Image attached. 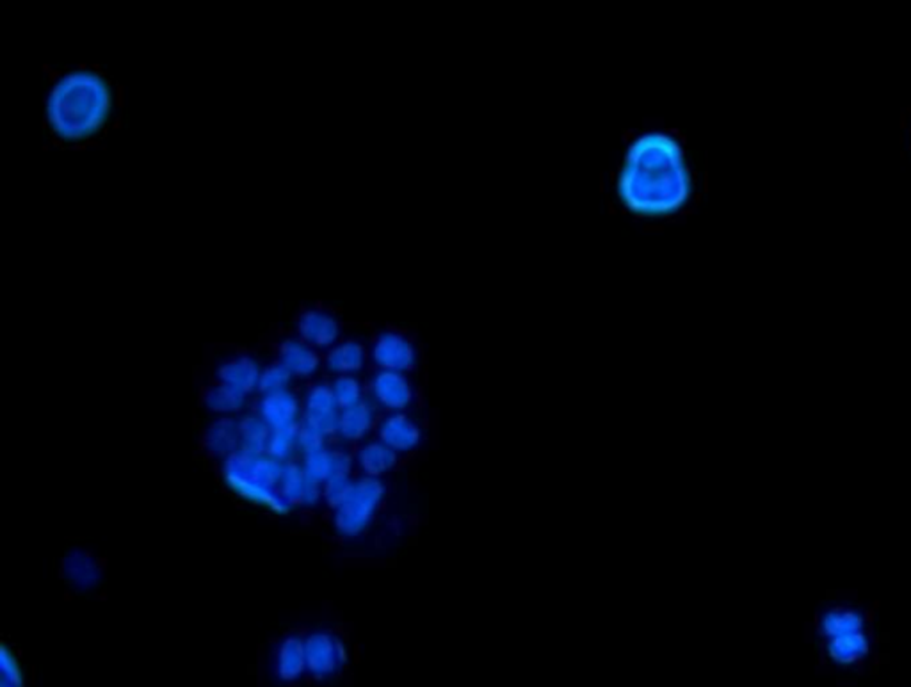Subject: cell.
Here are the masks:
<instances>
[{
  "mask_svg": "<svg viewBox=\"0 0 911 687\" xmlns=\"http://www.w3.org/2000/svg\"><path fill=\"white\" fill-rule=\"evenodd\" d=\"M328 444H330V438L324 437L323 433L299 424L298 449L301 456L323 451L326 447H330Z\"/></svg>",
  "mask_w": 911,
  "mask_h": 687,
  "instance_id": "obj_32",
  "label": "cell"
},
{
  "mask_svg": "<svg viewBox=\"0 0 911 687\" xmlns=\"http://www.w3.org/2000/svg\"><path fill=\"white\" fill-rule=\"evenodd\" d=\"M255 413L271 429L289 428V426L301 424L303 405H301V399L296 396V392L287 388L280 392L260 394Z\"/></svg>",
  "mask_w": 911,
  "mask_h": 687,
  "instance_id": "obj_11",
  "label": "cell"
},
{
  "mask_svg": "<svg viewBox=\"0 0 911 687\" xmlns=\"http://www.w3.org/2000/svg\"><path fill=\"white\" fill-rule=\"evenodd\" d=\"M113 82L91 66L59 73L45 97V120L52 138L63 145H82L98 138L113 122Z\"/></svg>",
  "mask_w": 911,
  "mask_h": 687,
  "instance_id": "obj_2",
  "label": "cell"
},
{
  "mask_svg": "<svg viewBox=\"0 0 911 687\" xmlns=\"http://www.w3.org/2000/svg\"><path fill=\"white\" fill-rule=\"evenodd\" d=\"M273 429L258 417L257 413H246L239 419V437H241L242 453L260 454L267 453V444Z\"/></svg>",
  "mask_w": 911,
  "mask_h": 687,
  "instance_id": "obj_22",
  "label": "cell"
},
{
  "mask_svg": "<svg viewBox=\"0 0 911 687\" xmlns=\"http://www.w3.org/2000/svg\"><path fill=\"white\" fill-rule=\"evenodd\" d=\"M221 476H223V483H225L226 488L244 502L260 506L264 510L271 511L273 515H278V517H285V515H289L294 510L291 504L283 499L278 490H271V488H266V486L253 483L250 479L232 476V474H221Z\"/></svg>",
  "mask_w": 911,
  "mask_h": 687,
  "instance_id": "obj_14",
  "label": "cell"
},
{
  "mask_svg": "<svg viewBox=\"0 0 911 687\" xmlns=\"http://www.w3.org/2000/svg\"><path fill=\"white\" fill-rule=\"evenodd\" d=\"M369 399L378 410L406 412L415 401V388L404 372L376 371L369 381Z\"/></svg>",
  "mask_w": 911,
  "mask_h": 687,
  "instance_id": "obj_7",
  "label": "cell"
},
{
  "mask_svg": "<svg viewBox=\"0 0 911 687\" xmlns=\"http://www.w3.org/2000/svg\"><path fill=\"white\" fill-rule=\"evenodd\" d=\"M246 401H248L246 394H242L228 385H223L219 381L205 388L202 396L203 406L216 417L239 415L246 408Z\"/></svg>",
  "mask_w": 911,
  "mask_h": 687,
  "instance_id": "obj_21",
  "label": "cell"
},
{
  "mask_svg": "<svg viewBox=\"0 0 911 687\" xmlns=\"http://www.w3.org/2000/svg\"><path fill=\"white\" fill-rule=\"evenodd\" d=\"M260 372L262 367L253 356L235 355L218 365L216 380L250 396L253 392H258Z\"/></svg>",
  "mask_w": 911,
  "mask_h": 687,
  "instance_id": "obj_15",
  "label": "cell"
},
{
  "mask_svg": "<svg viewBox=\"0 0 911 687\" xmlns=\"http://www.w3.org/2000/svg\"><path fill=\"white\" fill-rule=\"evenodd\" d=\"M387 497V486L383 479L356 477L355 485L342 504L331 515V526L340 538L355 540L371 527L379 508Z\"/></svg>",
  "mask_w": 911,
  "mask_h": 687,
  "instance_id": "obj_3",
  "label": "cell"
},
{
  "mask_svg": "<svg viewBox=\"0 0 911 687\" xmlns=\"http://www.w3.org/2000/svg\"><path fill=\"white\" fill-rule=\"evenodd\" d=\"M867 650H869V641L862 631L849 632V634H842L837 638H830V643H828L831 659L840 664L856 663L858 659H862L863 655L867 654Z\"/></svg>",
  "mask_w": 911,
  "mask_h": 687,
  "instance_id": "obj_23",
  "label": "cell"
},
{
  "mask_svg": "<svg viewBox=\"0 0 911 687\" xmlns=\"http://www.w3.org/2000/svg\"><path fill=\"white\" fill-rule=\"evenodd\" d=\"M291 372L287 371L280 362L262 367L260 380H258V392L260 394H271V392H280L291 388Z\"/></svg>",
  "mask_w": 911,
  "mask_h": 687,
  "instance_id": "obj_28",
  "label": "cell"
},
{
  "mask_svg": "<svg viewBox=\"0 0 911 687\" xmlns=\"http://www.w3.org/2000/svg\"><path fill=\"white\" fill-rule=\"evenodd\" d=\"M298 437L299 424L289 428L273 429L267 444V456L282 463L296 460V454H299Z\"/></svg>",
  "mask_w": 911,
  "mask_h": 687,
  "instance_id": "obj_24",
  "label": "cell"
},
{
  "mask_svg": "<svg viewBox=\"0 0 911 687\" xmlns=\"http://www.w3.org/2000/svg\"><path fill=\"white\" fill-rule=\"evenodd\" d=\"M376 438L388 445L394 453L403 456L419 449L424 442V431L410 413H385L379 417Z\"/></svg>",
  "mask_w": 911,
  "mask_h": 687,
  "instance_id": "obj_9",
  "label": "cell"
},
{
  "mask_svg": "<svg viewBox=\"0 0 911 687\" xmlns=\"http://www.w3.org/2000/svg\"><path fill=\"white\" fill-rule=\"evenodd\" d=\"M321 502H324V485L319 483V481H314V479H307V485H305V492H303V497H301V506L299 508H305V510H312V508H317Z\"/></svg>",
  "mask_w": 911,
  "mask_h": 687,
  "instance_id": "obj_34",
  "label": "cell"
},
{
  "mask_svg": "<svg viewBox=\"0 0 911 687\" xmlns=\"http://www.w3.org/2000/svg\"><path fill=\"white\" fill-rule=\"evenodd\" d=\"M283 469H285V463L275 460L267 454L255 456V454L237 451L230 458L221 461V474L244 477L257 485L271 488V490H278L280 481H282Z\"/></svg>",
  "mask_w": 911,
  "mask_h": 687,
  "instance_id": "obj_8",
  "label": "cell"
},
{
  "mask_svg": "<svg viewBox=\"0 0 911 687\" xmlns=\"http://www.w3.org/2000/svg\"><path fill=\"white\" fill-rule=\"evenodd\" d=\"M863 627L862 616L849 609H835L824 616L821 631L828 638H837L849 632H860Z\"/></svg>",
  "mask_w": 911,
  "mask_h": 687,
  "instance_id": "obj_26",
  "label": "cell"
},
{
  "mask_svg": "<svg viewBox=\"0 0 911 687\" xmlns=\"http://www.w3.org/2000/svg\"><path fill=\"white\" fill-rule=\"evenodd\" d=\"M2 687H15V686H11V684H6V682H2Z\"/></svg>",
  "mask_w": 911,
  "mask_h": 687,
  "instance_id": "obj_35",
  "label": "cell"
},
{
  "mask_svg": "<svg viewBox=\"0 0 911 687\" xmlns=\"http://www.w3.org/2000/svg\"><path fill=\"white\" fill-rule=\"evenodd\" d=\"M280 364L291 372L292 378L296 380H310L321 369L323 365V356L317 349L308 346L307 342L291 337L280 342L278 346V360Z\"/></svg>",
  "mask_w": 911,
  "mask_h": 687,
  "instance_id": "obj_13",
  "label": "cell"
},
{
  "mask_svg": "<svg viewBox=\"0 0 911 687\" xmlns=\"http://www.w3.org/2000/svg\"><path fill=\"white\" fill-rule=\"evenodd\" d=\"M330 451L331 474L333 477H353L356 469L355 454L346 449L344 445H333L328 447Z\"/></svg>",
  "mask_w": 911,
  "mask_h": 687,
  "instance_id": "obj_30",
  "label": "cell"
},
{
  "mask_svg": "<svg viewBox=\"0 0 911 687\" xmlns=\"http://www.w3.org/2000/svg\"><path fill=\"white\" fill-rule=\"evenodd\" d=\"M616 189L621 203L637 216L662 218L686 207L693 177L686 152L668 132H646L630 143Z\"/></svg>",
  "mask_w": 911,
  "mask_h": 687,
  "instance_id": "obj_1",
  "label": "cell"
},
{
  "mask_svg": "<svg viewBox=\"0 0 911 687\" xmlns=\"http://www.w3.org/2000/svg\"><path fill=\"white\" fill-rule=\"evenodd\" d=\"M298 339L321 351L333 348L340 342L342 326L337 316L326 308L312 307L303 310L296 321Z\"/></svg>",
  "mask_w": 911,
  "mask_h": 687,
  "instance_id": "obj_10",
  "label": "cell"
},
{
  "mask_svg": "<svg viewBox=\"0 0 911 687\" xmlns=\"http://www.w3.org/2000/svg\"><path fill=\"white\" fill-rule=\"evenodd\" d=\"M303 415L301 424L307 428L323 433L324 437H335L339 424L340 408L333 396L331 383H314L305 390L301 397Z\"/></svg>",
  "mask_w": 911,
  "mask_h": 687,
  "instance_id": "obj_6",
  "label": "cell"
},
{
  "mask_svg": "<svg viewBox=\"0 0 911 687\" xmlns=\"http://www.w3.org/2000/svg\"><path fill=\"white\" fill-rule=\"evenodd\" d=\"M369 358L379 371L410 372L417 365L419 353L413 340L397 330H383L372 340Z\"/></svg>",
  "mask_w": 911,
  "mask_h": 687,
  "instance_id": "obj_5",
  "label": "cell"
},
{
  "mask_svg": "<svg viewBox=\"0 0 911 687\" xmlns=\"http://www.w3.org/2000/svg\"><path fill=\"white\" fill-rule=\"evenodd\" d=\"M275 671L278 679L285 682L298 680L307 671L305 638L291 634L280 641L275 654Z\"/></svg>",
  "mask_w": 911,
  "mask_h": 687,
  "instance_id": "obj_19",
  "label": "cell"
},
{
  "mask_svg": "<svg viewBox=\"0 0 911 687\" xmlns=\"http://www.w3.org/2000/svg\"><path fill=\"white\" fill-rule=\"evenodd\" d=\"M331 390L340 410L360 405L367 399L365 387L358 376H335V380L331 381Z\"/></svg>",
  "mask_w": 911,
  "mask_h": 687,
  "instance_id": "obj_27",
  "label": "cell"
},
{
  "mask_svg": "<svg viewBox=\"0 0 911 687\" xmlns=\"http://www.w3.org/2000/svg\"><path fill=\"white\" fill-rule=\"evenodd\" d=\"M355 485V477H333L324 483V504L335 510L339 504L344 502L351 488Z\"/></svg>",
  "mask_w": 911,
  "mask_h": 687,
  "instance_id": "obj_31",
  "label": "cell"
},
{
  "mask_svg": "<svg viewBox=\"0 0 911 687\" xmlns=\"http://www.w3.org/2000/svg\"><path fill=\"white\" fill-rule=\"evenodd\" d=\"M203 447L210 456L221 461L237 453L241 449L239 419L218 417L216 421L210 422L209 428L203 433Z\"/></svg>",
  "mask_w": 911,
  "mask_h": 687,
  "instance_id": "obj_18",
  "label": "cell"
},
{
  "mask_svg": "<svg viewBox=\"0 0 911 687\" xmlns=\"http://www.w3.org/2000/svg\"><path fill=\"white\" fill-rule=\"evenodd\" d=\"M63 574L66 581L77 590L97 588L102 581V568L97 559L86 550H72L63 559Z\"/></svg>",
  "mask_w": 911,
  "mask_h": 687,
  "instance_id": "obj_20",
  "label": "cell"
},
{
  "mask_svg": "<svg viewBox=\"0 0 911 687\" xmlns=\"http://www.w3.org/2000/svg\"><path fill=\"white\" fill-rule=\"evenodd\" d=\"M355 463L360 476L383 479L392 470H396L399 454L394 453L388 445L376 438V440H367L358 445Z\"/></svg>",
  "mask_w": 911,
  "mask_h": 687,
  "instance_id": "obj_17",
  "label": "cell"
},
{
  "mask_svg": "<svg viewBox=\"0 0 911 687\" xmlns=\"http://www.w3.org/2000/svg\"><path fill=\"white\" fill-rule=\"evenodd\" d=\"M307 479V474H305V470H303L298 460L285 463L278 492H280L285 501L291 504L292 508L301 506V497H303V492H305Z\"/></svg>",
  "mask_w": 911,
  "mask_h": 687,
  "instance_id": "obj_25",
  "label": "cell"
},
{
  "mask_svg": "<svg viewBox=\"0 0 911 687\" xmlns=\"http://www.w3.org/2000/svg\"><path fill=\"white\" fill-rule=\"evenodd\" d=\"M0 670H2V682L11 684V686L22 687V671L18 664L17 657L9 650L6 645L0 648Z\"/></svg>",
  "mask_w": 911,
  "mask_h": 687,
  "instance_id": "obj_33",
  "label": "cell"
},
{
  "mask_svg": "<svg viewBox=\"0 0 911 687\" xmlns=\"http://www.w3.org/2000/svg\"><path fill=\"white\" fill-rule=\"evenodd\" d=\"M299 463H301V467H303L305 474H307V477H310V479L319 481V483H323V485L330 479L331 465L328 447L323 449V451L301 456V461H299Z\"/></svg>",
  "mask_w": 911,
  "mask_h": 687,
  "instance_id": "obj_29",
  "label": "cell"
},
{
  "mask_svg": "<svg viewBox=\"0 0 911 687\" xmlns=\"http://www.w3.org/2000/svg\"><path fill=\"white\" fill-rule=\"evenodd\" d=\"M378 422V406L365 399L360 405L340 410L335 438H339L340 444H363L376 431Z\"/></svg>",
  "mask_w": 911,
  "mask_h": 687,
  "instance_id": "obj_12",
  "label": "cell"
},
{
  "mask_svg": "<svg viewBox=\"0 0 911 687\" xmlns=\"http://www.w3.org/2000/svg\"><path fill=\"white\" fill-rule=\"evenodd\" d=\"M369 360V351L360 340L344 339L326 351L323 365L333 376H356Z\"/></svg>",
  "mask_w": 911,
  "mask_h": 687,
  "instance_id": "obj_16",
  "label": "cell"
},
{
  "mask_svg": "<svg viewBox=\"0 0 911 687\" xmlns=\"http://www.w3.org/2000/svg\"><path fill=\"white\" fill-rule=\"evenodd\" d=\"M307 671L317 679L337 675L347 663L346 643L333 632L314 631L305 638Z\"/></svg>",
  "mask_w": 911,
  "mask_h": 687,
  "instance_id": "obj_4",
  "label": "cell"
}]
</instances>
